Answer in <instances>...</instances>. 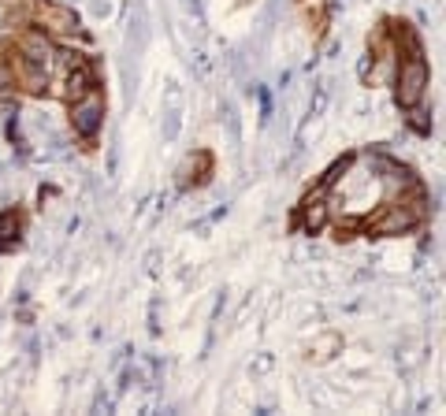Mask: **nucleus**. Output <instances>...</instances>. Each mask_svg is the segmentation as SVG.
<instances>
[{"label":"nucleus","instance_id":"2","mask_svg":"<svg viewBox=\"0 0 446 416\" xmlns=\"http://www.w3.org/2000/svg\"><path fill=\"white\" fill-rule=\"evenodd\" d=\"M101 119H104V97L97 93V89H86L82 101H75V112H71L75 134L93 138L97 131H101Z\"/></svg>","mask_w":446,"mask_h":416},{"label":"nucleus","instance_id":"6","mask_svg":"<svg viewBox=\"0 0 446 416\" xmlns=\"http://www.w3.org/2000/svg\"><path fill=\"white\" fill-rule=\"evenodd\" d=\"M301 223H305V231H320V227L327 223V205L324 201H309L305 212H301Z\"/></svg>","mask_w":446,"mask_h":416},{"label":"nucleus","instance_id":"1","mask_svg":"<svg viewBox=\"0 0 446 416\" xmlns=\"http://www.w3.org/2000/svg\"><path fill=\"white\" fill-rule=\"evenodd\" d=\"M424 89H428V64H424L420 48H413V53L405 56L402 71H398V104L416 108L420 97H424Z\"/></svg>","mask_w":446,"mask_h":416},{"label":"nucleus","instance_id":"7","mask_svg":"<svg viewBox=\"0 0 446 416\" xmlns=\"http://www.w3.org/2000/svg\"><path fill=\"white\" fill-rule=\"evenodd\" d=\"M19 238V220H15V212H0V249H8Z\"/></svg>","mask_w":446,"mask_h":416},{"label":"nucleus","instance_id":"3","mask_svg":"<svg viewBox=\"0 0 446 416\" xmlns=\"http://www.w3.org/2000/svg\"><path fill=\"white\" fill-rule=\"evenodd\" d=\"M416 220H420V212H409L405 205H387V212H383L372 227H375L380 234H402V231H409Z\"/></svg>","mask_w":446,"mask_h":416},{"label":"nucleus","instance_id":"5","mask_svg":"<svg viewBox=\"0 0 446 416\" xmlns=\"http://www.w3.org/2000/svg\"><path fill=\"white\" fill-rule=\"evenodd\" d=\"M41 15H45V23L53 26V30H75V26H78V15L71 12V8L45 4V8H41Z\"/></svg>","mask_w":446,"mask_h":416},{"label":"nucleus","instance_id":"4","mask_svg":"<svg viewBox=\"0 0 446 416\" xmlns=\"http://www.w3.org/2000/svg\"><path fill=\"white\" fill-rule=\"evenodd\" d=\"M86 89H93V75L82 59H71V75H67V93L71 97H82Z\"/></svg>","mask_w":446,"mask_h":416}]
</instances>
